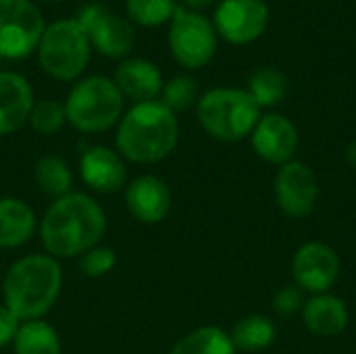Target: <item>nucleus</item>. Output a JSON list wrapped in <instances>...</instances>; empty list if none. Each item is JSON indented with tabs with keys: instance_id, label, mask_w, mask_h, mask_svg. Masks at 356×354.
Returning <instances> with one entry per match:
<instances>
[{
	"instance_id": "nucleus-1",
	"label": "nucleus",
	"mask_w": 356,
	"mask_h": 354,
	"mask_svg": "<svg viewBox=\"0 0 356 354\" xmlns=\"http://www.w3.org/2000/svg\"><path fill=\"white\" fill-rule=\"evenodd\" d=\"M106 232V215L83 192H69L50 202L40 221V240L46 255L54 259L81 257L98 246Z\"/></svg>"
},
{
	"instance_id": "nucleus-2",
	"label": "nucleus",
	"mask_w": 356,
	"mask_h": 354,
	"mask_svg": "<svg viewBox=\"0 0 356 354\" xmlns=\"http://www.w3.org/2000/svg\"><path fill=\"white\" fill-rule=\"evenodd\" d=\"M179 142V123L161 100L134 104L117 123V152L136 165L165 161Z\"/></svg>"
},
{
	"instance_id": "nucleus-3",
	"label": "nucleus",
	"mask_w": 356,
	"mask_h": 354,
	"mask_svg": "<svg viewBox=\"0 0 356 354\" xmlns=\"http://www.w3.org/2000/svg\"><path fill=\"white\" fill-rule=\"evenodd\" d=\"M63 288V269L50 255L17 259L2 277L4 307L21 321L42 319L56 305Z\"/></svg>"
},
{
	"instance_id": "nucleus-4",
	"label": "nucleus",
	"mask_w": 356,
	"mask_h": 354,
	"mask_svg": "<svg viewBox=\"0 0 356 354\" xmlns=\"http://www.w3.org/2000/svg\"><path fill=\"white\" fill-rule=\"evenodd\" d=\"M198 123L219 142H240L248 138L261 119V108L240 88H213L198 98Z\"/></svg>"
},
{
	"instance_id": "nucleus-5",
	"label": "nucleus",
	"mask_w": 356,
	"mask_h": 354,
	"mask_svg": "<svg viewBox=\"0 0 356 354\" xmlns=\"http://www.w3.org/2000/svg\"><path fill=\"white\" fill-rule=\"evenodd\" d=\"M125 98L111 77L90 75L79 79L67 100V123L79 134H100L115 127L123 117Z\"/></svg>"
},
{
	"instance_id": "nucleus-6",
	"label": "nucleus",
	"mask_w": 356,
	"mask_h": 354,
	"mask_svg": "<svg viewBox=\"0 0 356 354\" xmlns=\"http://www.w3.org/2000/svg\"><path fill=\"white\" fill-rule=\"evenodd\" d=\"M35 50L42 69L50 77L58 81H73L86 71L92 46L86 29L73 17L46 25Z\"/></svg>"
},
{
	"instance_id": "nucleus-7",
	"label": "nucleus",
	"mask_w": 356,
	"mask_h": 354,
	"mask_svg": "<svg viewBox=\"0 0 356 354\" xmlns=\"http://www.w3.org/2000/svg\"><path fill=\"white\" fill-rule=\"evenodd\" d=\"M169 23V50L173 58L190 71L207 67L217 52L219 40L213 21L202 13L177 6Z\"/></svg>"
},
{
	"instance_id": "nucleus-8",
	"label": "nucleus",
	"mask_w": 356,
	"mask_h": 354,
	"mask_svg": "<svg viewBox=\"0 0 356 354\" xmlns=\"http://www.w3.org/2000/svg\"><path fill=\"white\" fill-rule=\"evenodd\" d=\"M44 29V17L31 0H0V58L29 56Z\"/></svg>"
},
{
	"instance_id": "nucleus-9",
	"label": "nucleus",
	"mask_w": 356,
	"mask_h": 354,
	"mask_svg": "<svg viewBox=\"0 0 356 354\" xmlns=\"http://www.w3.org/2000/svg\"><path fill=\"white\" fill-rule=\"evenodd\" d=\"M77 23L86 29L90 46L108 58H127L136 44V31L129 19L102 4H86L77 10Z\"/></svg>"
},
{
	"instance_id": "nucleus-10",
	"label": "nucleus",
	"mask_w": 356,
	"mask_h": 354,
	"mask_svg": "<svg viewBox=\"0 0 356 354\" xmlns=\"http://www.w3.org/2000/svg\"><path fill=\"white\" fill-rule=\"evenodd\" d=\"M213 25L225 42L246 46L265 33L269 6L265 0H221L215 8Z\"/></svg>"
},
{
	"instance_id": "nucleus-11",
	"label": "nucleus",
	"mask_w": 356,
	"mask_h": 354,
	"mask_svg": "<svg viewBox=\"0 0 356 354\" xmlns=\"http://www.w3.org/2000/svg\"><path fill=\"white\" fill-rule=\"evenodd\" d=\"M273 194L280 209L292 217L302 219L313 213L319 186L313 169L302 161H290L282 165L273 179Z\"/></svg>"
},
{
	"instance_id": "nucleus-12",
	"label": "nucleus",
	"mask_w": 356,
	"mask_h": 354,
	"mask_svg": "<svg viewBox=\"0 0 356 354\" xmlns=\"http://www.w3.org/2000/svg\"><path fill=\"white\" fill-rule=\"evenodd\" d=\"M292 275L300 290L325 294L340 277V259L332 246L307 242L292 259Z\"/></svg>"
},
{
	"instance_id": "nucleus-13",
	"label": "nucleus",
	"mask_w": 356,
	"mask_h": 354,
	"mask_svg": "<svg viewBox=\"0 0 356 354\" xmlns=\"http://www.w3.org/2000/svg\"><path fill=\"white\" fill-rule=\"evenodd\" d=\"M250 142L254 152L263 161L282 167L294 161L298 148V129L288 117L280 113L261 115L259 123L250 134Z\"/></svg>"
},
{
	"instance_id": "nucleus-14",
	"label": "nucleus",
	"mask_w": 356,
	"mask_h": 354,
	"mask_svg": "<svg viewBox=\"0 0 356 354\" xmlns=\"http://www.w3.org/2000/svg\"><path fill=\"white\" fill-rule=\"evenodd\" d=\"M125 207L136 221L156 225L171 211V190L159 175H140L125 186Z\"/></svg>"
},
{
	"instance_id": "nucleus-15",
	"label": "nucleus",
	"mask_w": 356,
	"mask_h": 354,
	"mask_svg": "<svg viewBox=\"0 0 356 354\" xmlns=\"http://www.w3.org/2000/svg\"><path fill=\"white\" fill-rule=\"evenodd\" d=\"M79 175L96 194H115L127 186L125 159L106 146H92L81 154Z\"/></svg>"
},
{
	"instance_id": "nucleus-16",
	"label": "nucleus",
	"mask_w": 356,
	"mask_h": 354,
	"mask_svg": "<svg viewBox=\"0 0 356 354\" xmlns=\"http://www.w3.org/2000/svg\"><path fill=\"white\" fill-rule=\"evenodd\" d=\"M113 81L119 88L121 96L131 100L134 104L159 100L165 86L161 69L152 61L140 56L123 58L115 71Z\"/></svg>"
},
{
	"instance_id": "nucleus-17",
	"label": "nucleus",
	"mask_w": 356,
	"mask_h": 354,
	"mask_svg": "<svg viewBox=\"0 0 356 354\" xmlns=\"http://www.w3.org/2000/svg\"><path fill=\"white\" fill-rule=\"evenodd\" d=\"M31 83L15 71H0V136L23 127L33 108Z\"/></svg>"
},
{
	"instance_id": "nucleus-18",
	"label": "nucleus",
	"mask_w": 356,
	"mask_h": 354,
	"mask_svg": "<svg viewBox=\"0 0 356 354\" xmlns=\"http://www.w3.org/2000/svg\"><path fill=\"white\" fill-rule=\"evenodd\" d=\"M302 321L311 334L321 338H336L348 325V309L344 300L334 294H315L302 307Z\"/></svg>"
},
{
	"instance_id": "nucleus-19",
	"label": "nucleus",
	"mask_w": 356,
	"mask_h": 354,
	"mask_svg": "<svg viewBox=\"0 0 356 354\" xmlns=\"http://www.w3.org/2000/svg\"><path fill=\"white\" fill-rule=\"evenodd\" d=\"M38 227L33 209L21 198H0V248H19L31 240Z\"/></svg>"
},
{
	"instance_id": "nucleus-20",
	"label": "nucleus",
	"mask_w": 356,
	"mask_h": 354,
	"mask_svg": "<svg viewBox=\"0 0 356 354\" xmlns=\"http://www.w3.org/2000/svg\"><path fill=\"white\" fill-rule=\"evenodd\" d=\"M275 323L267 315H248L234 325L229 338L236 351L261 353L275 342Z\"/></svg>"
},
{
	"instance_id": "nucleus-21",
	"label": "nucleus",
	"mask_w": 356,
	"mask_h": 354,
	"mask_svg": "<svg viewBox=\"0 0 356 354\" xmlns=\"http://www.w3.org/2000/svg\"><path fill=\"white\" fill-rule=\"evenodd\" d=\"M13 351L15 354H60V338L44 319L23 321L13 340Z\"/></svg>"
},
{
	"instance_id": "nucleus-22",
	"label": "nucleus",
	"mask_w": 356,
	"mask_h": 354,
	"mask_svg": "<svg viewBox=\"0 0 356 354\" xmlns=\"http://www.w3.org/2000/svg\"><path fill=\"white\" fill-rule=\"evenodd\" d=\"M169 354H236V348L229 334H225L221 328L204 325L177 340Z\"/></svg>"
},
{
	"instance_id": "nucleus-23",
	"label": "nucleus",
	"mask_w": 356,
	"mask_h": 354,
	"mask_svg": "<svg viewBox=\"0 0 356 354\" xmlns=\"http://www.w3.org/2000/svg\"><path fill=\"white\" fill-rule=\"evenodd\" d=\"M33 177H35L40 192L46 196H52L54 200L73 192L71 190L73 173L60 156H54V154L40 156L35 163V169H33Z\"/></svg>"
},
{
	"instance_id": "nucleus-24",
	"label": "nucleus",
	"mask_w": 356,
	"mask_h": 354,
	"mask_svg": "<svg viewBox=\"0 0 356 354\" xmlns=\"http://www.w3.org/2000/svg\"><path fill=\"white\" fill-rule=\"evenodd\" d=\"M288 92V77L273 67H263L250 75L248 94L259 104V108L275 106L284 100Z\"/></svg>"
},
{
	"instance_id": "nucleus-25",
	"label": "nucleus",
	"mask_w": 356,
	"mask_h": 354,
	"mask_svg": "<svg viewBox=\"0 0 356 354\" xmlns=\"http://www.w3.org/2000/svg\"><path fill=\"white\" fill-rule=\"evenodd\" d=\"M127 19L142 27H159L173 19L177 0H125Z\"/></svg>"
},
{
	"instance_id": "nucleus-26",
	"label": "nucleus",
	"mask_w": 356,
	"mask_h": 354,
	"mask_svg": "<svg viewBox=\"0 0 356 354\" xmlns=\"http://www.w3.org/2000/svg\"><path fill=\"white\" fill-rule=\"evenodd\" d=\"M161 102L173 111V113H181L188 111L192 104H198V83L194 77L190 75H175L171 77L161 92Z\"/></svg>"
},
{
	"instance_id": "nucleus-27",
	"label": "nucleus",
	"mask_w": 356,
	"mask_h": 354,
	"mask_svg": "<svg viewBox=\"0 0 356 354\" xmlns=\"http://www.w3.org/2000/svg\"><path fill=\"white\" fill-rule=\"evenodd\" d=\"M27 123L33 127V131L42 136H52L60 131L63 125L67 123L65 104H60L58 100H38L29 113Z\"/></svg>"
},
{
	"instance_id": "nucleus-28",
	"label": "nucleus",
	"mask_w": 356,
	"mask_h": 354,
	"mask_svg": "<svg viewBox=\"0 0 356 354\" xmlns=\"http://www.w3.org/2000/svg\"><path fill=\"white\" fill-rule=\"evenodd\" d=\"M115 265H117V252L111 246H102V244L90 248L79 257V271L92 280L111 273Z\"/></svg>"
},
{
	"instance_id": "nucleus-29",
	"label": "nucleus",
	"mask_w": 356,
	"mask_h": 354,
	"mask_svg": "<svg viewBox=\"0 0 356 354\" xmlns=\"http://www.w3.org/2000/svg\"><path fill=\"white\" fill-rule=\"evenodd\" d=\"M305 294L298 286H286L273 296V311L280 317H292L305 307Z\"/></svg>"
},
{
	"instance_id": "nucleus-30",
	"label": "nucleus",
	"mask_w": 356,
	"mask_h": 354,
	"mask_svg": "<svg viewBox=\"0 0 356 354\" xmlns=\"http://www.w3.org/2000/svg\"><path fill=\"white\" fill-rule=\"evenodd\" d=\"M21 323L23 321L8 307H4V305L0 307V348L13 344V340H15Z\"/></svg>"
},
{
	"instance_id": "nucleus-31",
	"label": "nucleus",
	"mask_w": 356,
	"mask_h": 354,
	"mask_svg": "<svg viewBox=\"0 0 356 354\" xmlns=\"http://www.w3.org/2000/svg\"><path fill=\"white\" fill-rule=\"evenodd\" d=\"M217 0H184V6L188 8V10H196V13H200V10H204V8H209V6H213Z\"/></svg>"
},
{
	"instance_id": "nucleus-32",
	"label": "nucleus",
	"mask_w": 356,
	"mask_h": 354,
	"mask_svg": "<svg viewBox=\"0 0 356 354\" xmlns=\"http://www.w3.org/2000/svg\"><path fill=\"white\" fill-rule=\"evenodd\" d=\"M346 161H348V165L356 171V138L348 144V148H346Z\"/></svg>"
},
{
	"instance_id": "nucleus-33",
	"label": "nucleus",
	"mask_w": 356,
	"mask_h": 354,
	"mask_svg": "<svg viewBox=\"0 0 356 354\" xmlns=\"http://www.w3.org/2000/svg\"><path fill=\"white\" fill-rule=\"evenodd\" d=\"M44 2H60V0H44Z\"/></svg>"
}]
</instances>
